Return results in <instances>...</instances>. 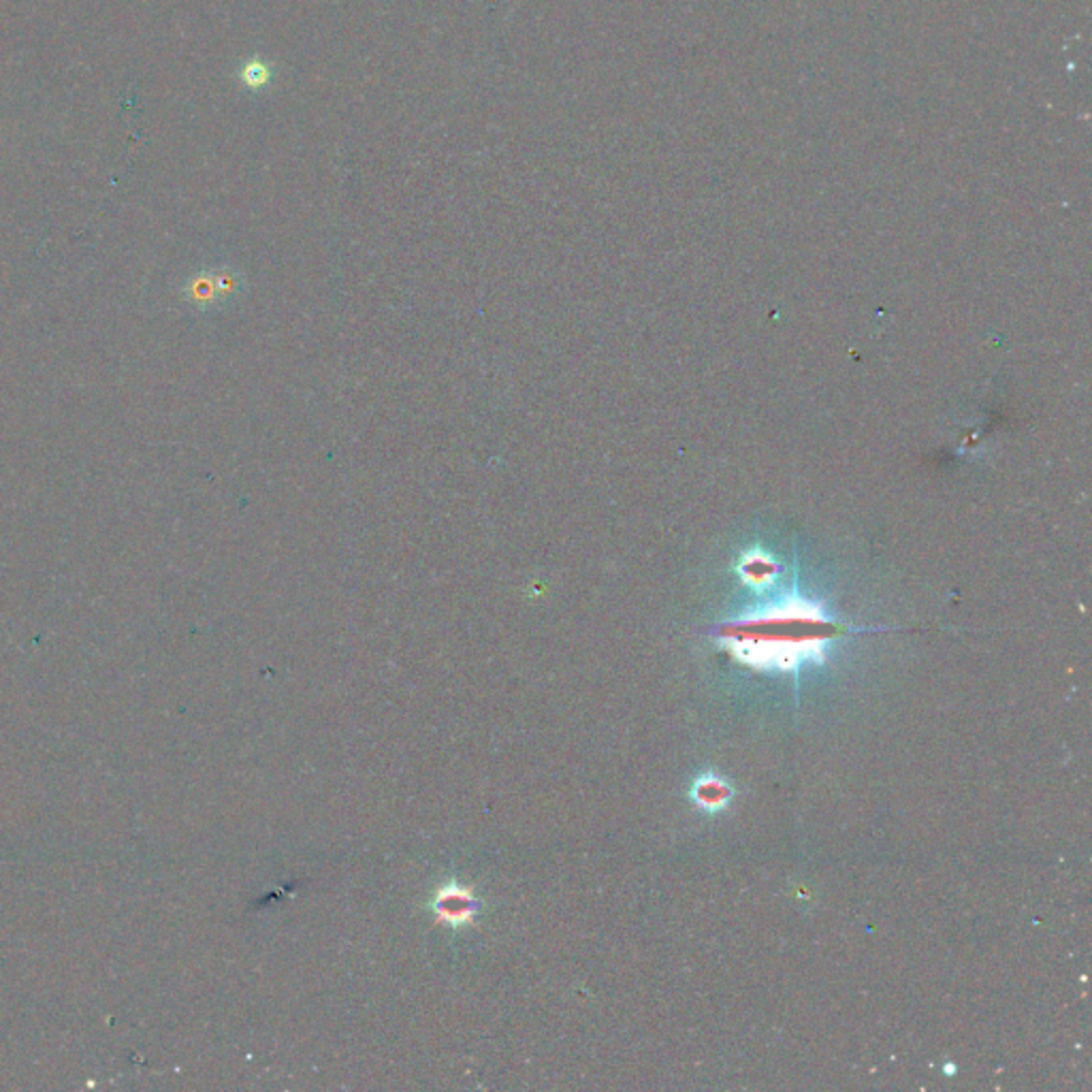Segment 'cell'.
I'll return each mask as SVG.
<instances>
[{
  "mask_svg": "<svg viewBox=\"0 0 1092 1092\" xmlns=\"http://www.w3.org/2000/svg\"><path fill=\"white\" fill-rule=\"evenodd\" d=\"M438 911H440L444 920H465V917H472V913L476 911V903H474L465 892H459V889L453 886V889H447V892L440 894Z\"/></svg>",
  "mask_w": 1092,
  "mask_h": 1092,
  "instance_id": "7a4b0ae2",
  "label": "cell"
},
{
  "mask_svg": "<svg viewBox=\"0 0 1092 1092\" xmlns=\"http://www.w3.org/2000/svg\"><path fill=\"white\" fill-rule=\"evenodd\" d=\"M693 799H696L698 805L707 808V811H719V808H724L727 800L732 799V790L727 788V783L721 781V779L713 777V774H707V777H702L700 781L696 783V788H693Z\"/></svg>",
  "mask_w": 1092,
  "mask_h": 1092,
  "instance_id": "6da1fadb",
  "label": "cell"
}]
</instances>
